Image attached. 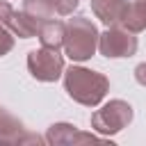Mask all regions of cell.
Here are the masks:
<instances>
[{
    "label": "cell",
    "instance_id": "obj_13",
    "mask_svg": "<svg viewBox=\"0 0 146 146\" xmlns=\"http://www.w3.org/2000/svg\"><path fill=\"white\" fill-rule=\"evenodd\" d=\"M11 46H14V36L0 25V57L2 55H7L9 50H11Z\"/></svg>",
    "mask_w": 146,
    "mask_h": 146
},
{
    "label": "cell",
    "instance_id": "obj_9",
    "mask_svg": "<svg viewBox=\"0 0 146 146\" xmlns=\"http://www.w3.org/2000/svg\"><path fill=\"white\" fill-rule=\"evenodd\" d=\"M50 144H75V141H87V139H94V135H84V132H78L75 125H68V123H57V125H50L48 130V137H46Z\"/></svg>",
    "mask_w": 146,
    "mask_h": 146
},
{
    "label": "cell",
    "instance_id": "obj_8",
    "mask_svg": "<svg viewBox=\"0 0 146 146\" xmlns=\"http://www.w3.org/2000/svg\"><path fill=\"white\" fill-rule=\"evenodd\" d=\"M7 25H9V30H11L14 34H18L21 39H30V36H36V34H39V27H41L43 23H39V21L32 18V16H27L25 11H11Z\"/></svg>",
    "mask_w": 146,
    "mask_h": 146
},
{
    "label": "cell",
    "instance_id": "obj_15",
    "mask_svg": "<svg viewBox=\"0 0 146 146\" xmlns=\"http://www.w3.org/2000/svg\"><path fill=\"white\" fill-rule=\"evenodd\" d=\"M135 78H137V82H139V84H144V87H146V64H139V66L135 68Z\"/></svg>",
    "mask_w": 146,
    "mask_h": 146
},
{
    "label": "cell",
    "instance_id": "obj_12",
    "mask_svg": "<svg viewBox=\"0 0 146 146\" xmlns=\"http://www.w3.org/2000/svg\"><path fill=\"white\" fill-rule=\"evenodd\" d=\"M48 2L52 5L55 14H59V16H68V14L78 7V2H80V0H48Z\"/></svg>",
    "mask_w": 146,
    "mask_h": 146
},
{
    "label": "cell",
    "instance_id": "obj_11",
    "mask_svg": "<svg viewBox=\"0 0 146 146\" xmlns=\"http://www.w3.org/2000/svg\"><path fill=\"white\" fill-rule=\"evenodd\" d=\"M23 11L32 18H36L39 23H46L50 18H55V9L48 0H25L23 5Z\"/></svg>",
    "mask_w": 146,
    "mask_h": 146
},
{
    "label": "cell",
    "instance_id": "obj_1",
    "mask_svg": "<svg viewBox=\"0 0 146 146\" xmlns=\"http://www.w3.org/2000/svg\"><path fill=\"white\" fill-rule=\"evenodd\" d=\"M64 87L73 100H78L87 107H94L105 98L110 82L105 75L96 73V71H89L82 66H71L64 73Z\"/></svg>",
    "mask_w": 146,
    "mask_h": 146
},
{
    "label": "cell",
    "instance_id": "obj_6",
    "mask_svg": "<svg viewBox=\"0 0 146 146\" xmlns=\"http://www.w3.org/2000/svg\"><path fill=\"white\" fill-rule=\"evenodd\" d=\"M91 9L107 27H112L121 25L128 9V0H91Z\"/></svg>",
    "mask_w": 146,
    "mask_h": 146
},
{
    "label": "cell",
    "instance_id": "obj_2",
    "mask_svg": "<svg viewBox=\"0 0 146 146\" xmlns=\"http://www.w3.org/2000/svg\"><path fill=\"white\" fill-rule=\"evenodd\" d=\"M64 48H66V55L73 62L89 59L98 48V30H96V25L87 16H73L66 23Z\"/></svg>",
    "mask_w": 146,
    "mask_h": 146
},
{
    "label": "cell",
    "instance_id": "obj_3",
    "mask_svg": "<svg viewBox=\"0 0 146 146\" xmlns=\"http://www.w3.org/2000/svg\"><path fill=\"white\" fill-rule=\"evenodd\" d=\"M132 121V107L123 100H110L103 110L91 116V125L103 135H114Z\"/></svg>",
    "mask_w": 146,
    "mask_h": 146
},
{
    "label": "cell",
    "instance_id": "obj_14",
    "mask_svg": "<svg viewBox=\"0 0 146 146\" xmlns=\"http://www.w3.org/2000/svg\"><path fill=\"white\" fill-rule=\"evenodd\" d=\"M11 5L7 2V0H0V23H7L9 21V16H11Z\"/></svg>",
    "mask_w": 146,
    "mask_h": 146
},
{
    "label": "cell",
    "instance_id": "obj_4",
    "mask_svg": "<svg viewBox=\"0 0 146 146\" xmlns=\"http://www.w3.org/2000/svg\"><path fill=\"white\" fill-rule=\"evenodd\" d=\"M27 68L30 73L41 82H55L64 73V57L55 48H41L32 50L27 55Z\"/></svg>",
    "mask_w": 146,
    "mask_h": 146
},
{
    "label": "cell",
    "instance_id": "obj_5",
    "mask_svg": "<svg viewBox=\"0 0 146 146\" xmlns=\"http://www.w3.org/2000/svg\"><path fill=\"white\" fill-rule=\"evenodd\" d=\"M98 50L105 57H130L137 50L135 32L112 25L105 34H98Z\"/></svg>",
    "mask_w": 146,
    "mask_h": 146
},
{
    "label": "cell",
    "instance_id": "obj_7",
    "mask_svg": "<svg viewBox=\"0 0 146 146\" xmlns=\"http://www.w3.org/2000/svg\"><path fill=\"white\" fill-rule=\"evenodd\" d=\"M64 34H66V23H62V21H55V18H50V21H46L41 27H39V41H41V46L43 48H59V46H64Z\"/></svg>",
    "mask_w": 146,
    "mask_h": 146
},
{
    "label": "cell",
    "instance_id": "obj_10",
    "mask_svg": "<svg viewBox=\"0 0 146 146\" xmlns=\"http://www.w3.org/2000/svg\"><path fill=\"white\" fill-rule=\"evenodd\" d=\"M21 132H25L23 123L0 107V141H30L27 137H21Z\"/></svg>",
    "mask_w": 146,
    "mask_h": 146
}]
</instances>
